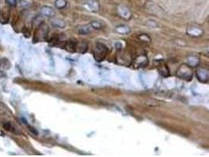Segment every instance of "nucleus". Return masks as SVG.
Masks as SVG:
<instances>
[{
  "mask_svg": "<svg viewBox=\"0 0 209 157\" xmlns=\"http://www.w3.org/2000/svg\"><path fill=\"white\" fill-rule=\"evenodd\" d=\"M66 6V2L64 0H57L56 1V7L57 8H62V7Z\"/></svg>",
  "mask_w": 209,
  "mask_h": 157,
  "instance_id": "20e7f679",
  "label": "nucleus"
},
{
  "mask_svg": "<svg viewBox=\"0 0 209 157\" xmlns=\"http://www.w3.org/2000/svg\"><path fill=\"white\" fill-rule=\"evenodd\" d=\"M107 48L102 43H97L93 50V56L96 61H102L107 54Z\"/></svg>",
  "mask_w": 209,
  "mask_h": 157,
  "instance_id": "f257e3e1",
  "label": "nucleus"
},
{
  "mask_svg": "<svg viewBox=\"0 0 209 157\" xmlns=\"http://www.w3.org/2000/svg\"><path fill=\"white\" fill-rule=\"evenodd\" d=\"M41 13L44 15L47 16V17H52L53 15H54V11L53 10V9L48 7H42L41 8Z\"/></svg>",
  "mask_w": 209,
  "mask_h": 157,
  "instance_id": "7ed1b4c3",
  "label": "nucleus"
},
{
  "mask_svg": "<svg viewBox=\"0 0 209 157\" xmlns=\"http://www.w3.org/2000/svg\"><path fill=\"white\" fill-rule=\"evenodd\" d=\"M6 2L10 7H16L17 5V0H6Z\"/></svg>",
  "mask_w": 209,
  "mask_h": 157,
  "instance_id": "39448f33",
  "label": "nucleus"
},
{
  "mask_svg": "<svg viewBox=\"0 0 209 157\" xmlns=\"http://www.w3.org/2000/svg\"><path fill=\"white\" fill-rule=\"evenodd\" d=\"M32 0H20L18 4L19 7L21 9H28L32 5Z\"/></svg>",
  "mask_w": 209,
  "mask_h": 157,
  "instance_id": "f03ea898",
  "label": "nucleus"
}]
</instances>
